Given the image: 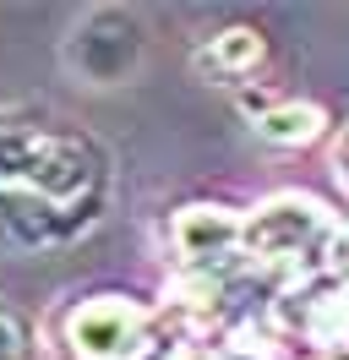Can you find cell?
Returning <instances> with one entry per match:
<instances>
[{"instance_id": "obj_1", "label": "cell", "mask_w": 349, "mask_h": 360, "mask_svg": "<svg viewBox=\"0 0 349 360\" xmlns=\"http://www.w3.org/2000/svg\"><path fill=\"white\" fill-rule=\"evenodd\" d=\"M109 207V153L49 110H0V246L61 251Z\"/></svg>"}, {"instance_id": "obj_2", "label": "cell", "mask_w": 349, "mask_h": 360, "mask_svg": "<svg viewBox=\"0 0 349 360\" xmlns=\"http://www.w3.org/2000/svg\"><path fill=\"white\" fill-rule=\"evenodd\" d=\"M65 71L82 77L87 88H115L126 82L137 60H142V22L131 11H115V6H99L87 11L82 22L65 33Z\"/></svg>"}, {"instance_id": "obj_3", "label": "cell", "mask_w": 349, "mask_h": 360, "mask_svg": "<svg viewBox=\"0 0 349 360\" xmlns=\"http://www.w3.org/2000/svg\"><path fill=\"white\" fill-rule=\"evenodd\" d=\"M65 344L77 360H148L153 316L126 295H93L65 316Z\"/></svg>"}, {"instance_id": "obj_4", "label": "cell", "mask_w": 349, "mask_h": 360, "mask_svg": "<svg viewBox=\"0 0 349 360\" xmlns=\"http://www.w3.org/2000/svg\"><path fill=\"white\" fill-rule=\"evenodd\" d=\"M235 240H240V224L224 207H186L174 219V246L186 262H213L224 251H235Z\"/></svg>"}, {"instance_id": "obj_5", "label": "cell", "mask_w": 349, "mask_h": 360, "mask_svg": "<svg viewBox=\"0 0 349 360\" xmlns=\"http://www.w3.org/2000/svg\"><path fill=\"white\" fill-rule=\"evenodd\" d=\"M311 229H322V207L317 202H300V197H284V202L262 207V219L251 224V246L262 251H300V240Z\"/></svg>"}, {"instance_id": "obj_6", "label": "cell", "mask_w": 349, "mask_h": 360, "mask_svg": "<svg viewBox=\"0 0 349 360\" xmlns=\"http://www.w3.org/2000/svg\"><path fill=\"white\" fill-rule=\"evenodd\" d=\"M257 55H262L257 33H246V27H235V33H218L213 44L202 49V66H213L218 77H235V71L257 66Z\"/></svg>"}, {"instance_id": "obj_7", "label": "cell", "mask_w": 349, "mask_h": 360, "mask_svg": "<svg viewBox=\"0 0 349 360\" xmlns=\"http://www.w3.org/2000/svg\"><path fill=\"white\" fill-rule=\"evenodd\" d=\"M262 136H273V142H311V136L322 131V115L311 110V104H284V110L262 115Z\"/></svg>"}, {"instance_id": "obj_8", "label": "cell", "mask_w": 349, "mask_h": 360, "mask_svg": "<svg viewBox=\"0 0 349 360\" xmlns=\"http://www.w3.org/2000/svg\"><path fill=\"white\" fill-rule=\"evenodd\" d=\"M27 349V328H22V316L0 300V360H22Z\"/></svg>"}, {"instance_id": "obj_9", "label": "cell", "mask_w": 349, "mask_h": 360, "mask_svg": "<svg viewBox=\"0 0 349 360\" xmlns=\"http://www.w3.org/2000/svg\"><path fill=\"white\" fill-rule=\"evenodd\" d=\"M338 180H344V186H349V136H344V142H338Z\"/></svg>"}]
</instances>
